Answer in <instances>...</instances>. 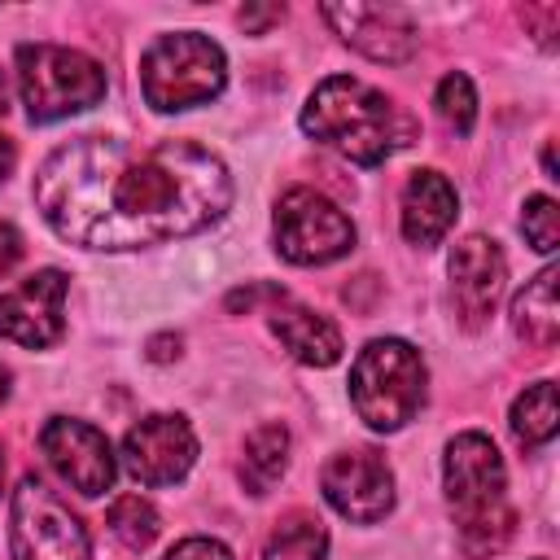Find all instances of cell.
<instances>
[{
	"label": "cell",
	"instance_id": "6da1fadb",
	"mask_svg": "<svg viewBox=\"0 0 560 560\" xmlns=\"http://www.w3.org/2000/svg\"><path fill=\"white\" fill-rule=\"evenodd\" d=\"M31 197L66 245L122 254L219 223L232 206V175L192 140L74 136L39 162Z\"/></svg>",
	"mask_w": 560,
	"mask_h": 560
},
{
	"label": "cell",
	"instance_id": "7a4b0ae2",
	"mask_svg": "<svg viewBox=\"0 0 560 560\" xmlns=\"http://www.w3.org/2000/svg\"><path fill=\"white\" fill-rule=\"evenodd\" d=\"M302 131L359 166H376L420 136L416 118L394 96L354 74H328L315 83L302 105Z\"/></svg>",
	"mask_w": 560,
	"mask_h": 560
},
{
	"label": "cell",
	"instance_id": "3957f363",
	"mask_svg": "<svg viewBox=\"0 0 560 560\" xmlns=\"http://www.w3.org/2000/svg\"><path fill=\"white\" fill-rule=\"evenodd\" d=\"M442 486L459 525L464 556L468 560L499 556L516 534V512L508 503V468L499 446L477 429L455 433L442 455Z\"/></svg>",
	"mask_w": 560,
	"mask_h": 560
},
{
	"label": "cell",
	"instance_id": "277c9868",
	"mask_svg": "<svg viewBox=\"0 0 560 560\" xmlns=\"http://www.w3.org/2000/svg\"><path fill=\"white\" fill-rule=\"evenodd\" d=\"M424 385H429V368H424L420 350L402 337L368 341L350 368V402H354L359 420L376 433L402 429L420 411Z\"/></svg>",
	"mask_w": 560,
	"mask_h": 560
},
{
	"label": "cell",
	"instance_id": "5b68a950",
	"mask_svg": "<svg viewBox=\"0 0 560 560\" xmlns=\"http://www.w3.org/2000/svg\"><path fill=\"white\" fill-rule=\"evenodd\" d=\"M228 83L223 48L201 31H171L158 35L140 57V92L158 114L206 105Z\"/></svg>",
	"mask_w": 560,
	"mask_h": 560
},
{
	"label": "cell",
	"instance_id": "8992f818",
	"mask_svg": "<svg viewBox=\"0 0 560 560\" xmlns=\"http://www.w3.org/2000/svg\"><path fill=\"white\" fill-rule=\"evenodd\" d=\"M105 70L96 57L66 44H18V92L31 122H57L92 109L105 96Z\"/></svg>",
	"mask_w": 560,
	"mask_h": 560
},
{
	"label": "cell",
	"instance_id": "52a82bcc",
	"mask_svg": "<svg viewBox=\"0 0 560 560\" xmlns=\"http://www.w3.org/2000/svg\"><path fill=\"white\" fill-rule=\"evenodd\" d=\"M83 521L39 477H22L9 503V560H88Z\"/></svg>",
	"mask_w": 560,
	"mask_h": 560
},
{
	"label": "cell",
	"instance_id": "ba28073f",
	"mask_svg": "<svg viewBox=\"0 0 560 560\" xmlns=\"http://www.w3.org/2000/svg\"><path fill=\"white\" fill-rule=\"evenodd\" d=\"M354 249L350 214L315 188H289L276 201V254L293 267H324Z\"/></svg>",
	"mask_w": 560,
	"mask_h": 560
},
{
	"label": "cell",
	"instance_id": "9c48e42d",
	"mask_svg": "<svg viewBox=\"0 0 560 560\" xmlns=\"http://www.w3.org/2000/svg\"><path fill=\"white\" fill-rule=\"evenodd\" d=\"M319 490H324L328 508L354 525H372L394 508V472H389L385 455L372 446L337 451L319 472Z\"/></svg>",
	"mask_w": 560,
	"mask_h": 560
},
{
	"label": "cell",
	"instance_id": "30bf717a",
	"mask_svg": "<svg viewBox=\"0 0 560 560\" xmlns=\"http://www.w3.org/2000/svg\"><path fill=\"white\" fill-rule=\"evenodd\" d=\"M66 271L39 267L0 293V337L26 350H48L66 332Z\"/></svg>",
	"mask_w": 560,
	"mask_h": 560
},
{
	"label": "cell",
	"instance_id": "8fae6325",
	"mask_svg": "<svg viewBox=\"0 0 560 560\" xmlns=\"http://www.w3.org/2000/svg\"><path fill=\"white\" fill-rule=\"evenodd\" d=\"M122 464L140 486H175L197 464V433L184 416H144L122 438Z\"/></svg>",
	"mask_w": 560,
	"mask_h": 560
},
{
	"label": "cell",
	"instance_id": "7c38bea8",
	"mask_svg": "<svg viewBox=\"0 0 560 560\" xmlns=\"http://www.w3.org/2000/svg\"><path fill=\"white\" fill-rule=\"evenodd\" d=\"M39 451L48 455V464L57 468V477L79 490V494H105L114 486V446L109 438L88 424V420H74V416H52L44 429H39Z\"/></svg>",
	"mask_w": 560,
	"mask_h": 560
},
{
	"label": "cell",
	"instance_id": "4fadbf2b",
	"mask_svg": "<svg viewBox=\"0 0 560 560\" xmlns=\"http://www.w3.org/2000/svg\"><path fill=\"white\" fill-rule=\"evenodd\" d=\"M324 22L350 44L354 52L398 66L416 52V26L398 4H324Z\"/></svg>",
	"mask_w": 560,
	"mask_h": 560
},
{
	"label": "cell",
	"instance_id": "5bb4252c",
	"mask_svg": "<svg viewBox=\"0 0 560 560\" xmlns=\"http://www.w3.org/2000/svg\"><path fill=\"white\" fill-rule=\"evenodd\" d=\"M446 271H451V298H455L459 319L468 328H481L503 293V280H508V262H503L499 245L490 236L472 232L451 249Z\"/></svg>",
	"mask_w": 560,
	"mask_h": 560
},
{
	"label": "cell",
	"instance_id": "9a60e30c",
	"mask_svg": "<svg viewBox=\"0 0 560 560\" xmlns=\"http://www.w3.org/2000/svg\"><path fill=\"white\" fill-rule=\"evenodd\" d=\"M455 214H459L455 184H451L442 171H433V166L411 171V179H407V188H402V210H398L402 236H407L411 245L429 249V245H438V241L451 232Z\"/></svg>",
	"mask_w": 560,
	"mask_h": 560
},
{
	"label": "cell",
	"instance_id": "2e32d148",
	"mask_svg": "<svg viewBox=\"0 0 560 560\" xmlns=\"http://www.w3.org/2000/svg\"><path fill=\"white\" fill-rule=\"evenodd\" d=\"M271 332H276L280 346H284L298 363H306V368H332V363L341 359V332H337V324H332L328 315L302 306V302L280 298V302L271 306Z\"/></svg>",
	"mask_w": 560,
	"mask_h": 560
},
{
	"label": "cell",
	"instance_id": "e0dca14e",
	"mask_svg": "<svg viewBox=\"0 0 560 560\" xmlns=\"http://www.w3.org/2000/svg\"><path fill=\"white\" fill-rule=\"evenodd\" d=\"M556 267H542L516 298H512V328L534 350H551L560 337V302H556Z\"/></svg>",
	"mask_w": 560,
	"mask_h": 560
},
{
	"label": "cell",
	"instance_id": "ac0fdd59",
	"mask_svg": "<svg viewBox=\"0 0 560 560\" xmlns=\"http://www.w3.org/2000/svg\"><path fill=\"white\" fill-rule=\"evenodd\" d=\"M289 468V429L284 424H258L249 438H245V451H241V481L249 494H267Z\"/></svg>",
	"mask_w": 560,
	"mask_h": 560
},
{
	"label": "cell",
	"instance_id": "d6986e66",
	"mask_svg": "<svg viewBox=\"0 0 560 560\" xmlns=\"http://www.w3.org/2000/svg\"><path fill=\"white\" fill-rule=\"evenodd\" d=\"M560 429V411H556V385L551 381H534L525 385V394L512 402V433L521 446H547Z\"/></svg>",
	"mask_w": 560,
	"mask_h": 560
},
{
	"label": "cell",
	"instance_id": "ffe728a7",
	"mask_svg": "<svg viewBox=\"0 0 560 560\" xmlns=\"http://www.w3.org/2000/svg\"><path fill=\"white\" fill-rule=\"evenodd\" d=\"M324 551H328L324 521L311 516V512H289L271 529V538L262 547V560H324Z\"/></svg>",
	"mask_w": 560,
	"mask_h": 560
},
{
	"label": "cell",
	"instance_id": "44dd1931",
	"mask_svg": "<svg viewBox=\"0 0 560 560\" xmlns=\"http://www.w3.org/2000/svg\"><path fill=\"white\" fill-rule=\"evenodd\" d=\"M162 529V516L158 508L144 499V494H118L109 503V534L127 547V551H144Z\"/></svg>",
	"mask_w": 560,
	"mask_h": 560
},
{
	"label": "cell",
	"instance_id": "7402d4cb",
	"mask_svg": "<svg viewBox=\"0 0 560 560\" xmlns=\"http://www.w3.org/2000/svg\"><path fill=\"white\" fill-rule=\"evenodd\" d=\"M433 109H438V118H442L455 136H468L472 122H477V92H472V79H468L464 70L442 74V83H438V92H433Z\"/></svg>",
	"mask_w": 560,
	"mask_h": 560
},
{
	"label": "cell",
	"instance_id": "603a6c76",
	"mask_svg": "<svg viewBox=\"0 0 560 560\" xmlns=\"http://www.w3.org/2000/svg\"><path fill=\"white\" fill-rule=\"evenodd\" d=\"M521 232L525 241L538 249V254H551L560 245V206L551 197H529L525 201V214H521Z\"/></svg>",
	"mask_w": 560,
	"mask_h": 560
},
{
	"label": "cell",
	"instance_id": "cb8c5ba5",
	"mask_svg": "<svg viewBox=\"0 0 560 560\" xmlns=\"http://www.w3.org/2000/svg\"><path fill=\"white\" fill-rule=\"evenodd\" d=\"M162 560H232V556H228V547L219 538H184Z\"/></svg>",
	"mask_w": 560,
	"mask_h": 560
},
{
	"label": "cell",
	"instance_id": "d4e9b609",
	"mask_svg": "<svg viewBox=\"0 0 560 560\" xmlns=\"http://www.w3.org/2000/svg\"><path fill=\"white\" fill-rule=\"evenodd\" d=\"M18 258H22V232L0 219V276H9L18 267Z\"/></svg>",
	"mask_w": 560,
	"mask_h": 560
},
{
	"label": "cell",
	"instance_id": "484cf974",
	"mask_svg": "<svg viewBox=\"0 0 560 560\" xmlns=\"http://www.w3.org/2000/svg\"><path fill=\"white\" fill-rule=\"evenodd\" d=\"M280 18H284V9H276V4L271 9H241V26L245 31H262L267 22H280Z\"/></svg>",
	"mask_w": 560,
	"mask_h": 560
},
{
	"label": "cell",
	"instance_id": "4316f807",
	"mask_svg": "<svg viewBox=\"0 0 560 560\" xmlns=\"http://www.w3.org/2000/svg\"><path fill=\"white\" fill-rule=\"evenodd\" d=\"M13 162H18V149H13V140L0 136V188H4V179L13 175Z\"/></svg>",
	"mask_w": 560,
	"mask_h": 560
},
{
	"label": "cell",
	"instance_id": "83f0119b",
	"mask_svg": "<svg viewBox=\"0 0 560 560\" xmlns=\"http://www.w3.org/2000/svg\"><path fill=\"white\" fill-rule=\"evenodd\" d=\"M171 354H179V337H158L153 350H149V359H158V363L171 359Z\"/></svg>",
	"mask_w": 560,
	"mask_h": 560
},
{
	"label": "cell",
	"instance_id": "f1b7e54d",
	"mask_svg": "<svg viewBox=\"0 0 560 560\" xmlns=\"http://www.w3.org/2000/svg\"><path fill=\"white\" fill-rule=\"evenodd\" d=\"M9 109V79H4V70H0V114Z\"/></svg>",
	"mask_w": 560,
	"mask_h": 560
},
{
	"label": "cell",
	"instance_id": "f546056e",
	"mask_svg": "<svg viewBox=\"0 0 560 560\" xmlns=\"http://www.w3.org/2000/svg\"><path fill=\"white\" fill-rule=\"evenodd\" d=\"M4 398H9V368L0 363V402H4Z\"/></svg>",
	"mask_w": 560,
	"mask_h": 560
},
{
	"label": "cell",
	"instance_id": "4dcf8cb0",
	"mask_svg": "<svg viewBox=\"0 0 560 560\" xmlns=\"http://www.w3.org/2000/svg\"><path fill=\"white\" fill-rule=\"evenodd\" d=\"M0 486H4V459H0Z\"/></svg>",
	"mask_w": 560,
	"mask_h": 560
}]
</instances>
